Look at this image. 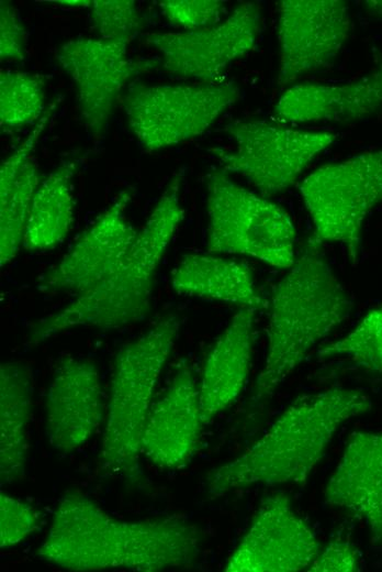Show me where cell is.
Returning <instances> with one entry per match:
<instances>
[{"instance_id": "1", "label": "cell", "mask_w": 382, "mask_h": 572, "mask_svg": "<svg viewBox=\"0 0 382 572\" xmlns=\"http://www.w3.org/2000/svg\"><path fill=\"white\" fill-rule=\"evenodd\" d=\"M201 543L200 529L184 518L119 519L71 490L59 498L37 557L70 571L158 572L192 566Z\"/></svg>"}, {"instance_id": "2", "label": "cell", "mask_w": 382, "mask_h": 572, "mask_svg": "<svg viewBox=\"0 0 382 572\" xmlns=\"http://www.w3.org/2000/svg\"><path fill=\"white\" fill-rule=\"evenodd\" d=\"M371 407L368 395L344 387L297 397L254 444L207 473L206 491L218 496L251 485L304 484L337 430Z\"/></svg>"}, {"instance_id": "3", "label": "cell", "mask_w": 382, "mask_h": 572, "mask_svg": "<svg viewBox=\"0 0 382 572\" xmlns=\"http://www.w3.org/2000/svg\"><path fill=\"white\" fill-rule=\"evenodd\" d=\"M316 237L277 284L270 307L268 346L254 403L270 398L305 356L350 314L352 301Z\"/></svg>"}, {"instance_id": "4", "label": "cell", "mask_w": 382, "mask_h": 572, "mask_svg": "<svg viewBox=\"0 0 382 572\" xmlns=\"http://www.w3.org/2000/svg\"><path fill=\"white\" fill-rule=\"evenodd\" d=\"M181 184L180 174L169 180L138 231L131 252L112 274L32 326L27 337L30 345L42 343L71 328L119 329L148 316L159 264L183 218Z\"/></svg>"}, {"instance_id": "5", "label": "cell", "mask_w": 382, "mask_h": 572, "mask_svg": "<svg viewBox=\"0 0 382 572\" xmlns=\"http://www.w3.org/2000/svg\"><path fill=\"white\" fill-rule=\"evenodd\" d=\"M181 323L168 314L116 353L100 449L103 470L132 481L142 475L144 428Z\"/></svg>"}, {"instance_id": "6", "label": "cell", "mask_w": 382, "mask_h": 572, "mask_svg": "<svg viewBox=\"0 0 382 572\" xmlns=\"http://www.w3.org/2000/svg\"><path fill=\"white\" fill-rule=\"evenodd\" d=\"M206 250L240 254L271 266L289 268L295 261V228L289 213L217 169L207 179Z\"/></svg>"}, {"instance_id": "7", "label": "cell", "mask_w": 382, "mask_h": 572, "mask_svg": "<svg viewBox=\"0 0 382 572\" xmlns=\"http://www.w3.org/2000/svg\"><path fill=\"white\" fill-rule=\"evenodd\" d=\"M300 193L316 238L342 244L356 264L363 222L382 202V148L318 167L302 180Z\"/></svg>"}, {"instance_id": "8", "label": "cell", "mask_w": 382, "mask_h": 572, "mask_svg": "<svg viewBox=\"0 0 382 572\" xmlns=\"http://www.w3.org/2000/svg\"><path fill=\"white\" fill-rule=\"evenodd\" d=\"M239 95L234 81L135 84L125 96L124 111L139 145L151 152L202 134L239 99Z\"/></svg>"}, {"instance_id": "9", "label": "cell", "mask_w": 382, "mask_h": 572, "mask_svg": "<svg viewBox=\"0 0 382 572\" xmlns=\"http://www.w3.org/2000/svg\"><path fill=\"white\" fill-rule=\"evenodd\" d=\"M233 151L220 152L222 169L245 178L262 196L292 187L307 165L337 139L323 130L293 129L268 120L231 123Z\"/></svg>"}, {"instance_id": "10", "label": "cell", "mask_w": 382, "mask_h": 572, "mask_svg": "<svg viewBox=\"0 0 382 572\" xmlns=\"http://www.w3.org/2000/svg\"><path fill=\"white\" fill-rule=\"evenodd\" d=\"M261 30V8L246 1L221 23L179 33H151L148 45L161 57L164 72L183 79L213 82L227 66L255 46Z\"/></svg>"}, {"instance_id": "11", "label": "cell", "mask_w": 382, "mask_h": 572, "mask_svg": "<svg viewBox=\"0 0 382 572\" xmlns=\"http://www.w3.org/2000/svg\"><path fill=\"white\" fill-rule=\"evenodd\" d=\"M351 30L348 6L341 0H283L279 3L278 85L330 67Z\"/></svg>"}, {"instance_id": "12", "label": "cell", "mask_w": 382, "mask_h": 572, "mask_svg": "<svg viewBox=\"0 0 382 572\" xmlns=\"http://www.w3.org/2000/svg\"><path fill=\"white\" fill-rule=\"evenodd\" d=\"M308 524L281 493L266 496L226 564V572H299L319 553Z\"/></svg>"}, {"instance_id": "13", "label": "cell", "mask_w": 382, "mask_h": 572, "mask_svg": "<svg viewBox=\"0 0 382 572\" xmlns=\"http://www.w3.org/2000/svg\"><path fill=\"white\" fill-rule=\"evenodd\" d=\"M127 44L79 36L57 50L56 59L76 85L80 116L93 138H102L119 94L143 66L128 58Z\"/></svg>"}, {"instance_id": "14", "label": "cell", "mask_w": 382, "mask_h": 572, "mask_svg": "<svg viewBox=\"0 0 382 572\" xmlns=\"http://www.w3.org/2000/svg\"><path fill=\"white\" fill-rule=\"evenodd\" d=\"M131 196L117 199L79 237L76 243L40 279L45 292L80 295L112 274L131 252L138 231L126 219Z\"/></svg>"}, {"instance_id": "15", "label": "cell", "mask_w": 382, "mask_h": 572, "mask_svg": "<svg viewBox=\"0 0 382 572\" xmlns=\"http://www.w3.org/2000/svg\"><path fill=\"white\" fill-rule=\"evenodd\" d=\"M106 409L99 371L89 360L64 356L56 366L45 400V431L49 446L70 453L96 435Z\"/></svg>"}, {"instance_id": "16", "label": "cell", "mask_w": 382, "mask_h": 572, "mask_svg": "<svg viewBox=\"0 0 382 572\" xmlns=\"http://www.w3.org/2000/svg\"><path fill=\"white\" fill-rule=\"evenodd\" d=\"M199 386L181 365L165 394L153 404L142 438V454L155 466H184L198 450L203 426Z\"/></svg>"}, {"instance_id": "17", "label": "cell", "mask_w": 382, "mask_h": 572, "mask_svg": "<svg viewBox=\"0 0 382 572\" xmlns=\"http://www.w3.org/2000/svg\"><path fill=\"white\" fill-rule=\"evenodd\" d=\"M327 504L345 508L382 546V432H353L324 491Z\"/></svg>"}, {"instance_id": "18", "label": "cell", "mask_w": 382, "mask_h": 572, "mask_svg": "<svg viewBox=\"0 0 382 572\" xmlns=\"http://www.w3.org/2000/svg\"><path fill=\"white\" fill-rule=\"evenodd\" d=\"M381 107L382 65L347 84L292 85L278 99L273 113L295 123H347L364 119Z\"/></svg>"}, {"instance_id": "19", "label": "cell", "mask_w": 382, "mask_h": 572, "mask_svg": "<svg viewBox=\"0 0 382 572\" xmlns=\"http://www.w3.org/2000/svg\"><path fill=\"white\" fill-rule=\"evenodd\" d=\"M256 310L239 308L211 348L202 370L199 397L205 424L241 394L251 366Z\"/></svg>"}, {"instance_id": "20", "label": "cell", "mask_w": 382, "mask_h": 572, "mask_svg": "<svg viewBox=\"0 0 382 572\" xmlns=\"http://www.w3.org/2000/svg\"><path fill=\"white\" fill-rule=\"evenodd\" d=\"M171 287L183 296L218 300L256 311L269 306L247 264L211 253L183 255L171 274Z\"/></svg>"}, {"instance_id": "21", "label": "cell", "mask_w": 382, "mask_h": 572, "mask_svg": "<svg viewBox=\"0 0 382 572\" xmlns=\"http://www.w3.org/2000/svg\"><path fill=\"white\" fill-rule=\"evenodd\" d=\"M49 114L42 117L23 143L0 165V264L10 263L23 244L24 229L40 175L31 155Z\"/></svg>"}, {"instance_id": "22", "label": "cell", "mask_w": 382, "mask_h": 572, "mask_svg": "<svg viewBox=\"0 0 382 572\" xmlns=\"http://www.w3.org/2000/svg\"><path fill=\"white\" fill-rule=\"evenodd\" d=\"M33 381L21 362L0 366V483L12 484L24 476L29 454V422Z\"/></svg>"}, {"instance_id": "23", "label": "cell", "mask_w": 382, "mask_h": 572, "mask_svg": "<svg viewBox=\"0 0 382 572\" xmlns=\"http://www.w3.org/2000/svg\"><path fill=\"white\" fill-rule=\"evenodd\" d=\"M75 165L65 163L52 170L36 188L23 235V248L32 251L50 250L60 244L74 222Z\"/></svg>"}, {"instance_id": "24", "label": "cell", "mask_w": 382, "mask_h": 572, "mask_svg": "<svg viewBox=\"0 0 382 572\" xmlns=\"http://www.w3.org/2000/svg\"><path fill=\"white\" fill-rule=\"evenodd\" d=\"M45 101V84L35 74L1 69L0 123L2 128H21L36 120Z\"/></svg>"}, {"instance_id": "25", "label": "cell", "mask_w": 382, "mask_h": 572, "mask_svg": "<svg viewBox=\"0 0 382 572\" xmlns=\"http://www.w3.org/2000/svg\"><path fill=\"white\" fill-rule=\"evenodd\" d=\"M317 356L347 358L382 374V307L370 310L349 333L319 349Z\"/></svg>"}, {"instance_id": "26", "label": "cell", "mask_w": 382, "mask_h": 572, "mask_svg": "<svg viewBox=\"0 0 382 572\" xmlns=\"http://www.w3.org/2000/svg\"><path fill=\"white\" fill-rule=\"evenodd\" d=\"M89 9L102 38L130 42L142 29L143 20L134 0H92Z\"/></svg>"}, {"instance_id": "27", "label": "cell", "mask_w": 382, "mask_h": 572, "mask_svg": "<svg viewBox=\"0 0 382 572\" xmlns=\"http://www.w3.org/2000/svg\"><path fill=\"white\" fill-rule=\"evenodd\" d=\"M35 508L4 492L0 494V548H12L26 539L37 527Z\"/></svg>"}, {"instance_id": "28", "label": "cell", "mask_w": 382, "mask_h": 572, "mask_svg": "<svg viewBox=\"0 0 382 572\" xmlns=\"http://www.w3.org/2000/svg\"><path fill=\"white\" fill-rule=\"evenodd\" d=\"M159 7L171 24L188 31L217 24L224 11V2L217 0H164Z\"/></svg>"}, {"instance_id": "29", "label": "cell", "mask_w": 382, "mask_h": 572, "mask_svg": "<svg viewBox=\"0 0 382 572\" xmlns=\"http://www.w3.org/2000/svg\"><path fill=\"white\" fill-rule=\"evenodd\" d=\"M25 29L19 11L8 1L0 6V59L22 61L25 57Z\"/></svg>"}, {"instance_id": "30", "label": "cell", "mask_w": 382, "mask_h": 572, "mask_svg": "<svg viewBox=\"0 0 382 572\" xmlns=\"http://www.w3.org/2000/svg\"><path fill=\"white\" fill-rule=\"evenodd\" d=\"M360 570L357 548L347 539L337 538L319 551L307 571L311 572H355Z\"/></svg>"}]
</instances>
